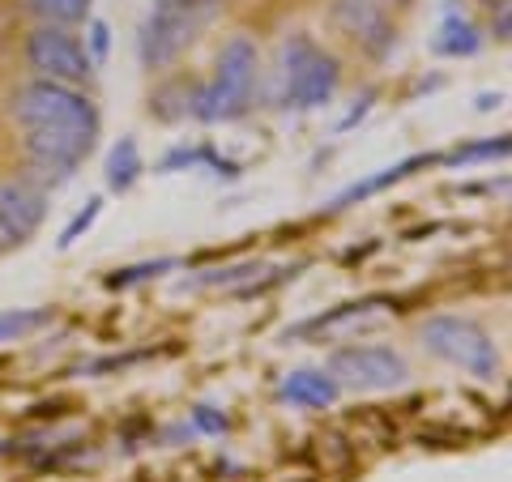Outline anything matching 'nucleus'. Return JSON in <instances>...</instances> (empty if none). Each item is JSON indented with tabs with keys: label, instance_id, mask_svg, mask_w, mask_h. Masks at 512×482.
<instances>
[{
	"label": "nucleus",
	"instance_id": "obj_1",
	"mask_svg": "<svg viewBox=\"0 0 512 482\" xmlns=\"http://www.w3.org/2000/svg\"><path fill=\"white\" fill-rule=\"evenodd\" d=\"M256 77H261V47L248 35H231L218 47L214 77L197 94V120L201 124H231L252 111Z\"/></svg>",
	"mask_w": 512,
	"mask_h": 482
},
{
	"label": "nucleus",
	"instance_id": "obj_2",
	"mask_svg": "<svg viewBox=\"0 0 512 482\" xmlns=\"http://www.w3.org/2000/svg\"><path fill=\"white\" fill-rule=\"evenodd\" d=\"M222 13V0H154L150 18L141 22L137 56L150 73H163L180 60L192 43L201 39V30Z\"/></svg>",
	"mask_w": 512,
	"mask_h": 482
},
{
	"label": "nucleus",
	"instance_id": "obj_3",
	"mask_svg": "<svg viewBox=\"0 0 512 482\" xmlns=\"http://www.w3.org/2000/svg\"><path fill=\"white\" fill-rule=\"evenodd\" d=\"M282 69V103L295 111H320L333 103L342 86V60L325 52L312 35H291L278 52Z\"/></svg>",
	"mask_w": 512,
	"mask_h": 482
},
{
	"label": "nucleus",
	"instance_id": "obj_4",
	"mask_svg": "<svg viewBox=\"0 0 512 482\" xmlns=\"http://www.w3.org/2000/svg\"><path fill=\"white\" fill-rule=\"evenodd\" d=\"M9 116L22 128H82V133H99V107L90 103L82 86L43 82L30 77L26 86L9 94Z\"/></svg>",
	"mask_w": 512,
	"mask_h": 482
},
{
	"label": "nucleus",
	"instance_id": "obj_5",
	"mask_svg": "<svg viewBox=\"0 0 512 482\" xmlns=\"http://www.w3.org/2000/svg\"><path fill=\"white\" fill-rule=\"evenodd\" d=\"M423 346L436 359L461 367L474 380H495L500 376V346L491 342V333L470 316H427L423 320Z\"/></svg>",
	"mask_w": 512,
	"mask_h": 482
},
{
	"label": "nucleus",
	"instance_id": "obj_6",
	"mask_svg": "<svg viewBox=\"0 0 512 482\" xmlns=\"http://www.w3.org/2000/svg\"><path fill=\"white\" fill-rule=\"evenodd\" d=\"M325 372L338 380V389H350V393H393L410 380V363L393 346L350 342L333 350Z\"/></svg>",
	"mask_w": 512,
	"mask_h": 482
},
{
	"label": "nucleus",
	"instance_id": "obj_7",
	"mask_svg": "<svg viewBox=\"0 0 512 482\" xmlns=\"http://www.w3.org/2000/svg\"><path fill=\"white\" fill-rule=\"evenodd\" d=\"M22 60H26L30 73L43 77V82H64V86H86L90 73H94L86 43L77 39L69 26H47V22H39L26 35Z\"/></svg>",
	"mask_w": 512,
	"mask_h": 482
},
{
	"label": "nucleus",
	"instance_id": "obj_8",
	"mask_svg": "<svg viewBox=\"0 0 512 482\" xmlns=\"http://www.w3.org/2000/svg\"><path fill=\"white\" fill-rule=\"evenodd\" d=\"M99 146V133H82V128H22V150L35 171H56V184L69 180Z\"/></svg>",
	"mask_w": 512,
	"mask_h": 482
},
{
	"label": "nucleus",
	"instance_id": "obj_9",
	"mask_svg": "<svg viewBox=\"0 0 512 482\" xmlns=\"http://www.w3.org/2000/svg\"><path fill=\"white\" fill-rule=\"evenodd\" d=\"M329 18L350 43H359L372 60H384L397 47V26H393L389 9H384L380 0H333Z\"/></svg>",
	"mask_w": 512,
	"mask_h": 482
},
{
	"label": "nucleus",
	"instance_id": "obj_10",
	"mask_svg": "<svg viewBox=\"0 0 512 482\" xmlns=\"http://www.w3.org/2000/svg\"><path fill=\"white\" fill-rule=\"evenodd\" d=\"M47 218V188L35 184V175L0 184V248L26 244Z\"/></svg>",
	"mask_w": 512,
	"mask_h": 482
},
{
	"label": "nucleus",
	"instance_id": "obj_11",
	"mask_svg": "<svg viewBox=\"0 0 512 482\" xmlns=\"http://www.w3.org/2000/svg\"><path fill=\"white\" fill-rule=\"evenodd\" d=\"M278 397L291 401V406H299V410H329L333 401L342 397V389H338V380H333L329 372H316V367H299V372L282 376Z\"/></svg>",
	"mask_w": 512,
	"mask_h": 482
},
{
	"label": "nucleus",
	"instance_id": "obj_12",
	"mask_svg": "<svg viewBox=\"0 0 512 482\" xmlns=\"http://www.w3.org/2000/svg\"><path fill=\"white\" fill-rule=\"evenodd\" d=\"M431 163H440V154H410V158H402V163L384 167V171H376V175H367V180L350 184L346 192H338V197L329 201V210H346V205H355V201H367V197H376V192L393 188V184H402L406 175H414L419 167H431Z\"/></svg>",
	"mask_w": 512,
	"mask_h": 482
},
{
	"label": "nucleus",
	"instance_id": "obj_13",
	"mask_svg": "<svg viewBox=\"0 0 512 482\" xmlns=\"http://www.w3.org/2000/svg\"><path fill=\"white\" fill-rule=\"evenodd\" d=\"M431 52L444 60H470L483 52V30H478L466 13H444L436 35H431Z\"/></svg>",
	"mask_w": 512,
	"mask_h": 482
},
{
	"label": "nucleus",
	"instance_id": "obj_14",
	"mask_svg": "<svg viewBox=\"0 0 512 482\" xmlns=\"http://www.w3.org/2000/svg\"><path fill=\"white\" fill-rule=\"evenodd\" d=\"M197 94H201V86L192 82V77H171V82H163L150 94V116L167 120V124L197 116Z\"/></svg>",
	"mask_w": 512,
	"mask_h": 482
},
{
	"label": "nucleus",
	"instance_id": "obj_15",
	"mask_svg": "<svg viewBox=\"0 0 512 482\" xmlns=\"http://www.w3.org/2000/svg\"><path fill=\"white\" fill-rule=\"evenodd\" d=\"M141 171H146V163H141L137 137H120L116 146H111L107 163H103V180H107V188H111V192H128V188L141 180Z\"/></svg>",
	"mask_w": 512,
	"mask_h": 482
},
{
	"label": "nucleus",
	"instance_id": "obj_16",
	"mask_svg": "<svg viewBox=\"0 0 512 482\" xmlns=\"http://www.w3.org/2000/svg\"><path fill=\"white\" fill-rule=\"evenodd\" d=\"M56 320L52 308H5L0 312V346H13V342H26L30 333L47 329Z\"/></svg>",
	"mask_w": 512,
	"mask_h": 482
},
{
	"label": "nucleus",
	"instance_id": "obj_17",
	"mask_svg": "<svg viewBox=\"0 0 512 482\" xmlns=\"http://www.w3.org/2000/svg\"><path fill=\"white\" fill-rule=\"evenodd\" d=\"M180 167H214V175H227V180H235L239 167L227 163V158H218L210 146H180V150H171L163 163H158V171L171 175V171H180Z\"/></svg>",
	"mask_w": 512,
	"mask_h": 482
},
{
	"label": "nucleus",
	"instance_id": "obj_18",
	"mask_svg": "<svg viewBox=\"0 0 512 482\" xmlns=\"http://www.w3.org/2000/svg\"><path fill=\"white\" fill-rule=\"evenodd\" d=\"M26 9L47 26H77L90 18L94 0H26Z\"/></svg>",
	"mask_w": 512,
	"mask_h": 482
},
{
	"label": "nucleus",
	"instance_id": "obj_19",
	"mask_svg": "<svg viewBox=\"0 0 512 482\" xmlns=\"http://www.w3.org/2000/svg\"><path fill=\"white\" fill-rule=\"evenodd\" d=\"M175 265V256H158V261H141V265H128V269H116L111 278L103 282L107 291H128V286H141V282H150V278H158V273H171Z\"/></svg>",
	"mask_w": 512,
	"mask_h": 482
},
{
	"label": "nucleus",
	"instance_id": "obj_20",
	"mask_svg": "<svg viewBox=\"0 0 512 482\" xmlns=\"http://www.w3.org/2000/svg\"><path fill=\"white\" fill-rule=\"evenodd\" d=\"M99 214H103V197H90V201H86V210H77V214H73V222H69V227L60 231L56 248H60V252H64V248H73L77 239H82V235H86V231L94 227V222H99Z\"/></svg>",
	"mask_w": 512,
	"mask_h": 482
},
{
	"label": "nucleus",
	"instance_id": "obj_21",
	"mask_svg": "<svg viewBox=\"0 0 512 482\" xmlns=\"http://www.w3.org/2000/svg\"><path fill=\"white\" fill-rule=\"evenodd\" d=\"M504 154H508V137H491V141H478V146H457L440 163H478V158H504Z\"/></svg>",
	"mask_w": 512,
	"mask_h": 482
},
{
	"label": "nucleus",
	"instance_id": "obj_22",
	"mask_svg": "<svg viewBox=\"0 0 512 482\" xmlns=\"http://www.w3.org/2000/svg\"><path fill=\"white\" fill-rule=\"evenodd\" d=\"M107 52H111V30H107V22H90V47H86V56L99 64V60H107Z\"/></svg>",
	"mask_w": 512,
	"mask_h": 482
},
{
	"label": "nucleus",
	"instance_id": "obj_23",
	"mask_svg": "<svg viewBox=\"0 0 512 482\" xmlns=\"http://www.w3.org/2000/svg\"><path fill=\"white\" fill-rule=\"evenodd\" d=\"M192 423L201 431H210V436H222V431H227V414H218L214 406H197L192 410Z\"/></svg>",
	"mask_w": 512,
	"mask_h": 482
},
{
	"label": "nucleus",
	"instance_id": "obj_24",
	"mask_svg": "<svg viewBox=\"0 0 512 482\" xmlns=\"http://www.w3.org/2000/svg\"><path fill=\"white\" fill-rule=\"evenodd\" d=\"M491 13H495V26H491V35L500 39V43H508V22H512V18H508V5H504V9H491Z\"/></svg>",
	"mask_w": 512,
	"mask_h": 482
},
{
	"label": "nucleus",
	"instance_id": "obj_25",
	"mask_svg": "<svg viewBox=\"0 0 512 482\" xmlns=\"http://www.w3.org/2000/svg\"><path fill=\"white\" fill-rule=\"evenodd\" d=\"M478 5H487V9H504L508 0H478Z\"/></svg>",
	"mask_w": 512,
	"mask_h": 482
},
{
	"label": "nucleus",
	"instance_id": "obj_26",
	"mask_svg": "<svg viewBox=\"0 0 512 482\" xmlns=\"http://www.w3.org/2000/svg\"><path fill=\"white\" fill-rule=\"evenodd\" d=\"M380 5H389V0H380ZM393 5H410V0H393Z\"/></svg>",
	"mask_w": 512,
	"mask_h": 482
}]
</instances>
